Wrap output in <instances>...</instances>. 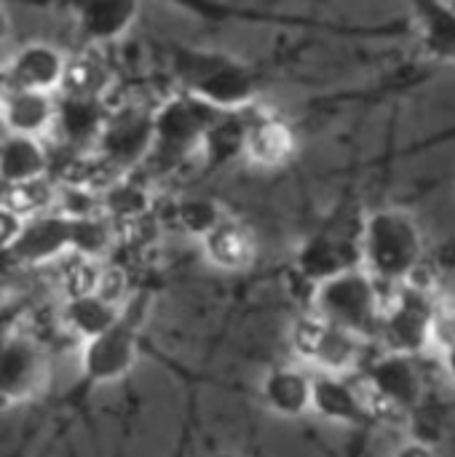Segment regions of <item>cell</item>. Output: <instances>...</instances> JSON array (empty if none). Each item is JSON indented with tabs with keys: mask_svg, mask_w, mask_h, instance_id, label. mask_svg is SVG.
Masks as SVG:
<instances>
[{
	"mask_svg": "<svg viewBox=\"0 0 455 457\" xmlns=\"http://www.w3.org/2000/svg\"><path fill=\"white\" fill-rule=\"evenodd\" d=\"M169 67L177 91H185L215 110H247L260 99V75L241 59L220 51L169 46Z\"/></svg>",
	"mask_w": 455,
	"mask_h": 457,
	"instance_id": "cell-1",
	"label": "cell"
},
{
	"mask_svg": "<svg viewBox=\"0 0 455 457\" xmlns=\"http://www.w3.org/2000/svg\"><path fill=\"white\" fill-rule=\"evenodd\" d=\"M217 112L220 110L185 91H174L169 99L158 102L153 107V142L142 171L150 179H161L185 166L198 153L204 131Z\"/></svg>",
	"mask_w": 455,
	"mask_h": 457,
	"instance_id": "cell-2",
	"label": "cell"
},
{
	"mask_svg": "<svg viewBox=\"0 0 455 457\" xmlns=\"http://www.w3.org/2000/svg\"><path fill=\"white\" fill-rule=\"evenodd\" d=\"M362 268L381 284H400L426 257L424 233L405 209H378L359 230Z\"/></svg>",
	"mask_w": 455,
	"mask_h": 457,
	"instance_id": "cell-3",
	"label": "cell"
},
{
	"mask_svg": "<svg viewBox=\"0 0 455 457\" xmlns=\"http://www.w3.org/2000/svg\"><path fill=\"white\" fill-rule=\"evenodd\" d=\"M314 313L338 324L365 340L375 337L378 319L383 311L381 281L362 265L346 268L314 284Z\"/></svg>",
	"mask_w": 455,
	"mask_h": 457,
	"instance_id": "cell-4",
	"label": "cell"
},
{
	"mask_svg": "<svg viewBox=\"0 0 455 457\" xmlns=\"http://www.w3.org/2000/svg\"><path fill=\"white\" fill-rule=\"evenodd\" d=\"M359 386L367 399L370 415L381 420L408 418L416 407L424 404L426 394V378L418 356L397 351H386L367 361Z\"/></svg>",
	"mask_w": 455,
	"mask_h": 457,
	"instance_id": "cell-5",
	"label": "cell"
},
{
	"mask_svg": "<svg viewBox=\"0 0 455 457\" xmlns=\"http://www.w3.org/2000/svg\"><path fill=\"white\" fill-rule=\"evenodd\" d=\"M145 313V297L123 303L121 316L105 332L83 340L80 348V378L88 388L110 386L123 380L139 356V327Z\"/></svg>",
	"mask_w": 455,
	"mask_h": 457,
	"instance_id": "cell-6",
	"label": "cell"
},
{
	"mask_svg": "<svg viewBox=\"0 0 455 457\" xmlns=\"http://www.w3.org/2000/svg\"><path fill=\"white\" fill-rule=\"evenodd\" d=\"M153 142V107L126 104L110 110L97 137L91 158L110 177L142 169Z\"/></svg>",
	"mask_w": 455,
	"mask_h": 457,
	"instance_id": "cell-7",
	"label": "cell"
},
{
	"mask_svg": "<svg viewBox=\"0 0 455 457\" xmlns=\"http://www.w3.org/2000/svg\"><path fill=\"white\" fill-rule=\"evenodd\" d=\"M290 343L295 356L314 364L319 372L349 375L351 370L359 367L367 340L338 324H330L316 313H308L295 321Z\"/></svg>",
	"mask_w": 455,
	"mask_h": 457,
	"instance_id": "cell-8",
	"label": "cell"
},
{
	"mask_svg": "<svg viewBox=\"0 0 455 457\" xmlns=\"http://www.w3.org/2000/svg\"><path fill=\"white\" fill-rule=\"evenodd\" d=\"M394 287L397 295L389 303H383L375 337L383 343L386 351L421 356L432 345L429 321L437 295L413 289L408 284H394Z\"/></svg>",
	"mask_w": 455,
	"mask_h": 457,
	"instance_id": "cell-9",
	"label": "cell"
},
{
	"mask_svg": "<svg viewBox=\"0 0 455 457\" xmlns=\"http://www.w3.org/2000/svg\"><path fill=\"white\" fill-rule=\"evenodd\" d=\"M48 380L46 345L21 329V324L0 343V410L32 402Z\"/></svg>",
	"mask_w": 455,
	"mask_h": 457,
	"instance_id": "cell-10",
	"label": "cell"
},
{
	"mask_svg": "<svg viewBox=\"0 0 455 457\" xmlns=\"http://www.w3.org/2000/svg\"><path fill=\"white\" fill-rule=\"evenodd\" d=\"M64 254H72V217L48 209L32 217H24V225L13 244L0 252V260L8 268H40Z\"/></svg>",
	"mask_w": 455,
	"mask_h": 457,
	"instance_id": "cell-11",
	"label": "cell"
},
{
	"mask_svg": "<svg viewBox=\"0 0 455 457\" xmlns=\"http://www.w3.org/2000/svg\"><path fill=\"white\" fill-rule=\"evenodd\" d=\"M8 3H21V5H38V8H62L67 11L78 32L86 43H115L121 40L137 13H139V0H8Z\"/></svg>",
	"mask_w": 455,
	"mask_h": 457,
	"instance_id": "cell-12",
	"label": "cell"
},
{
	"mask_svg": "<svg viewBox=\"0 0 455 457\" xmlns=\"http://www.w3.org/2000/svg\"><path fill=\"white\" fill-rule=\"evenodd\" d=\"M107 112L110 104L105 99L62 94L56 99L51 131L59 139V145L67 147L70 153H91Z\"/></svg>",
	"mask_w": 455,
	"mask_h": 457,
	"instance_id": "cell-13",
	"label": "cell"
},
{
	"mask_svg": "<svg viewBox=\"0 0 455 457\" xmlns=\"http://www.w3.org/2000/svg\"><path fill=\"white\" fill-rule=\"evenodd\" d=\"M67 70V56L48 43L32 40L11 54L5 67L0 70V86H24L35 91H59Z\"/></svg>",
	"mask_w": 455,
	"mask_h": 457,
	"instance_id": "cell-14",
	"label": "cell"
},
{
	"mask_svg": "<svg viewBox=\"0 0 455 457\" xmlns=\"http://www.w3.org/2000/svg\"><path fill=\"white\" fill-rule=\"evenodd\" d=\"M311 410L322 420L338 426H362L373 418L362 386L349 380L343 372L311 375Z\"/></svg>",
	"mask_w": 455,
	"mask_h": 457,
	"instance_id": "cell-15",
	"label": "cell"
},
{
	"mask_svg": "<svg viewBox=\"0 0 455 457\" xmlns=\"http://www.w3.org/2000/svg\"><path fill=\"white\" fill-rule=\"evenodd\" d=\"M295 145H298L295 131L284 118H279L274 112H260V110H255V104L249 107L247 137H244V158L252 166L279 169L292 158Z\"/></svg>",
	"mask_w": 455,
	"mask_h": 457,
	"instance_id": "cell-16",
	"label": "cell"
},
{
	"mask_svg": "<svg viewBox=\"0 0 455 457\" xmlns=\"http://www.w3.org/2000/svg\"><path fill=\"white\" fill-rule=\"evenodd\" d=\"M357 265H362L359 236L354 238L338 230H322L311 236L298 252V270L303 278L314 284Z\"/></svg>",
	"mask_w": 455,
	"mask_h": 457,
	"instance_id": "cell-17",
	"label": "cell"
},
{
	"mask_svg": "<svg viewBox=\"0 0 455 457\" xmlns=\"http://www.w3.org/2000/svg\"><path fill=\"white\" fill-rule=\"evenodd\" d=\"M54 110H56L54 94L35 91V88H24V86H5L3 88L0 126L5 131H13V134L40 137V134L51 131Z\"/></svg>",
	"mask_w": 455,
	"mask_h": 457,
	"instance_id": "cell-18",
	"label": "cell"
},
{
	"mask_svg": "<svg viewBox=\"0 0 455 457\" xmlns=\"http://www.w3.org/2000/svg\"><path fill=\"white\" fill-rule=\"evenodd\" d=\"M51 155L40 137L5 131L0 139V185L13 187L24 182H35L48 177Z\"/></svg>",
	"mask_w": 455,
	"mask_h": 457,
	"instance_id": "cell-19",
	"label": "cell"
},
{
	"mask_svg": "<svg viewBox=\"0 0 455 457\" xmlns=\"http://www.w3.org/2000/svg\"><path fill=\"white\" fill-rule=\"evenodd\" d=\"M263 404L279 418H300L311 410V375L300 367H274L260 380Z\"/></svg>",
	"mask_w": 455,
	"mask_h": 457,
	"instance_id": "cell-20",
	"label": "cell"
},
{
	"mask_svg": "<svg viewBox=\"0 0 455 457\" xmlns=\"http://www.w3.org/2000/svg\"><path fill=\"white\" fill-rule=\"evenodd\" d=\"M204 257L225 273H239L255 260V238L236 220L223 217L206 236H201Z\"/></svg>",
	"mask_w": 455,
	"mask_h": 457,
	"instance_id": "cell-21",
	"label": "cell"
},
{
	"mask_svg": "<svg viewBox=\"0 0 455 457\" xmlns=\"http://www.w3.org/2000/svg\"><path fill=\"white\" fill-rule=\"evenodd\" d=\"M247 110H220L217 118L204 131L198 155L204 158L206 169L228 166L236 158H244V137H247Z\"/></svg>",
	"mask_w": 455,
	"mask_h": 457,
	"instance_id": "cell-22",
	"label": "cell"
},
{
	"mask_svg": "<svg viewBox=\"0 0 455 457\" xmlns=\"http://www.w3.org/2000/svg\"><path fill=\"white\" fill-rule=\"evenodd\" d=\"M121 311H123V303H115L99 292L70 295V297H64V303L59 308V321L70 335L88 340V337L105 332L110 324H115Z\"/></svg>",
	"mask_w": 455,
	"mask_h": 457,
	"instance_id": "cell-23",
	"label": "cell"
},
{
	"mask_svg": "<svg viewBox=\"0 0 455 457\" xmlns=\"http://www.w3.org/2000/svg\"><path fill=\"white\" fill-rule=\"evenodd\" d=\"M97 198L99 214H105L110 222H134L153 209L150 185L131 174H118L110 182H105L97 190Z\"/></svg>",
	"mask_w": 455,
	"mask_h": 457,
	"instance_id": "cell-24",
	"label": "cell"
},
{
	"mask_svg": "<svg viewBox=\"0 0 455 457\" xmlns=\"http://www.w3.org/2000/svg\"><path fill=\"white\" fill-rule=\"evenodd\" d=\"M113 86V72L110 67L86 54L67 59V70L59 86V94H75V96H94V99H107V91Z\"/></svg>",
	"mask_w": 455,
	"mask_h": 457,
	"instance_id": "cell-25",
	"label": "cell"
},
{
	"mask_svg": "<svg viewBox=\"0 0 455 457\" xmlns=\"http://www.w3.org/2000/svg\"><path fill=\"white\" fill-rule=\"evenodd\" d=\"M421 11L424 43L440 59H455V8L442 0H416Z\"/></svg>",
	"mask_w": 455,
	"mask_h": 457,
	"instance_id": "cell-26",
	"label": "cell"
},
{
	"mask_svg": "<svg viewBox=\"0 0 455 457\" xmlns=\"http://www.w3.org/2000/svg\"><path fill=\"white\" fill-rule=\"evenodd\" d=\"M172 5H177L185 13H193L204 21H244V24H279L284 19L265 13V11H255V8H244L228 0H166Z\"/></svg>",
	"mask_w": 455,
	"mask_h": 457,
	"instance_id": "cell-27",
	"label": "cell"
},
{
	"mask_svg": "<svg viewBox=\"0 0 455 457\" xmlns=\"http://www.w3.org/2000/svg\"><path fill=\"white\" fill-rule=\"evenodd\" d=\"M223 209L217 201L206 198V195H185L174 204V222L180 230L201 238L206 236L220 220H223Z\"/></svg>",
	"mask_w": 455,
	"mask_h": 457,
	"instance_id": "cell-28",
	"label": "cell"
},
{
	"mask_svg": "<svg viewBox=\"0 0 455 457\" xmlns=\"http://www.w3.org/2000/svg\"><path fill=\"white\" fill-rule=\"evenodd\" d=\"M102 276H105V268L99 265V260L72 254V260L67 265V273H64V297L99 292Z\"/></svg>",
	"mask_w": 455,
	"mask_h": 457,
	"instance_id": "cell-29",
	"label": "cell"
},
{
	"mask_svg": "<svg viewBox=\"0 0 455 457\" xmlns=\"http://www.w3.org/2000/svg\"><path fill=\"white\" fill-rule=\"evenodd\" d=\"M429 337L437 348L455 345V300H434L432 321H429Z\"/></svg>",
	"mask_w": 455,
	"mask_h": 457,
	"instance_id": "cell-30",
	"label": "cell"
},
{
	"mask_svg": "<svg viewBox=\"0 0 455 457\" xmlns=\"http://www.w3.org/2000/svg\"><path fill=\"white\" fill-rule=\"evenodd\" d=\"M21 225H24V217L16 209H11L8 204L0 201V252H5L13 244Z\"/></svg>",
	"mask_w": 455,
	"mask_h": 457,
	"instance_id": "cell-31",
	"label": "cell"
},
{
	"mask_svg": "<svg viewBox=\"0 0 455 457\" xmlns=\"http://www.w3.org/2000/svg\"><path fill=\"white\" fill-rule=\"evenodd\" d=\"M27 313V300H8L0 305V343L21 324Z\"/></svg>",
	"mask_w": 455,
	"mask_h": 457,
	"instance_id": "cell-32",
	"label": "cell"
},
{
	"mask_svg": "<svg viewBox=\"0 0 455 457\" xmlns=\"http://www.w3.org/2000/svg\"><path fill=\"white\" fill-rule=\"evenodd\" d=\"M397 455H402V457H432V455H437V450L432 447V445H426V442H418V439H413L408 447H400L397 450Z\"/></svg>",
	"mask_w": 455,
	"mask_h": 457,
	"instance_id": "cell-33",
	"label": "cell"
},
{
	"mask_svg": "<svg viewBox=\"0 0 455 457\" xmlns=\"http://www.w3.org/2000/svg\"><path fill=\"white\" fill-rule=\"evenodd\" d=\"M442 364H445V372H448V378L455 383V345L451 348H445V356H442Z\"/></svg>",
	"mask_w": 455,
	"mask_h": 457,
	"instance_id": "cell-34",
	"label": "cell"
},
{
	"mask_svg": "<svg viewBox=\"0 0 455 457\" xmlns=\"http://www.w3.org/2000/svg\"><path fill=\"white\" fill-rule=\"evenodd\" d=\"M8 37V16H5V8H3V0H0V43Z\"/></svg>",
	"mask_w": 455,
	"mask_h": 457,
	"instance_id": "cell-35",
	"label": "cell"
},
{
	"mask_svg": "<svg viewBox=\"0 0 455 457\" xmlns=\"http://www.w3.org/2000/svg\"><path fill=\"white\" fill-rule=\"evenodd\" d=\"M0 112H3V88H0Z\"/></svg>",
	"mask_w": 455,
	"mask_h": 457,
	"instance_id": "cell-36",
	"label": "cell"
}]
</instances>
